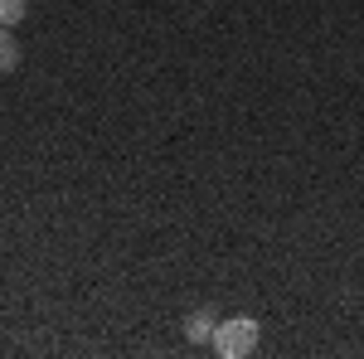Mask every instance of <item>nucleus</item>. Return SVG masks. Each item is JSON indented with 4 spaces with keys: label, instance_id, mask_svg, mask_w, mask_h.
Returning a JSON list of instances; mask_svg holds the SVG:
<instances>
[{
    "label": "nucleus",
    "instance_id": "nucleus-1",
    "mask_svg": "<svg viewBox=\"0 0 364 359\" xmlns=\"http://www.w3.org/2000/svg\"><path fill=\"white\" fill-rule=\"evenodd\" d=\"M209 345H214V355L219 359H243L257 350V321L252 316H233V321H219L214 335H209Z\"/></svg>",
    "mask_w": 364,
    "mask_h": 359
},
{
    "label": "nucleus",
    "instance_id": "nucleus-2",
    "mask_svg": "<svg viewBox=\"0 0 364 359\" xmlns=\"http://www.w3.org/2000/svg\"><path fill=\"white\" fill-rule=\"evenodd\" d=\"M214 326H219V316H214V311H190V316H185V335H190L195 345H209Z\"/></svg>",
    "mask_w": 364,
    "mask_h": 359
},
{
    "label": "nucleus",
    "instance_id": "nucleus-3",
    "mask_svg": "<svg viewBox=\"0 0 364 359\" xmlns=\"http://www.w3.org/2000/svg\"><path fill=\"white\" fill-rule=\"evenodd\" d=\"M20 58H25V49H20V39H15L10 29L0 25V73H15V68H20Z\"/></svg>",
    "mask_w": 364,
    "mask_h": 359
},
{
    "label": "nucleus",
    "instance_id": "nucleus-4",
    "mask_svg": "<svg viewBox=\"0 0 364 359\" xmlns=\"http://www.w3.org/2000/svg\"><path fill=\"white\" fill-rule=\"evenodd\" d=\"M25 10H29V0H0V25H5V29L20 25V20H25Z\"/></svg>",
    "mask_w": 364,
    "mask_h": 359
}]
</instances>
